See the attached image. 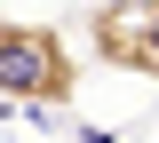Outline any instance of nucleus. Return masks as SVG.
<instances>
[{
	"label": "nucleus",
	"instance_id": "obj_2",
	"mask_svg": "<svg viewBox=\"0 0 159 143\" xmlns=\"http://www.w3.org/2000/svg\"><path fill=\"white\" fill-rule=\"evenodd\" d=\"M88 56L103 72H135L159 87V8H127V0H88Z\"/></svg>",
	"mask_w": 159,
	"mask_h": 143
},
{
	"label": "nucleus",
	"instance_id": "obj_1",
	"mask_svg": "<svg viewBox=\"0 0 159 143\" xmlns=\"http://www.w3.org/2000/svg\"><path fill=\"white\" fill-rule=\"evenodd\" d=\"M0 96L24 111H64L80 103V56L56 24L32 16H0Z\"/></svg>",
	"mask_w": 159,
	"mask_h": 143
}]
</instances>
